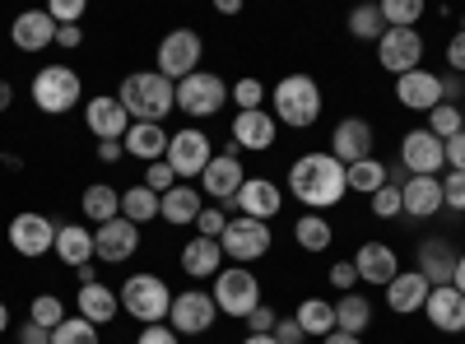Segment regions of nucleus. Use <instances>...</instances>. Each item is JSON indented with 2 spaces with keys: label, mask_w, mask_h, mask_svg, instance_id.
Masks as SVG:
<instances>
[{
  "label": "nucleus",
  "mask_w": 465,
  "mask_h": 344,
  "mask_svg": "<svg viewBox=\"0 0 465 344\" xmlns=\"http://www.w3.org/2000/svg\"><path fill=\"white\" fill-rule=\"evenodd\" d=\"M289 191L307 205V210H331L344 201V163L331 154H302L289 168Z\"/></svg>",
  "instance_id": "obj_1"
},
{
  "label": "nucleus",
  "mask_w": 465,
  "mask_h": 344,
  "mask_svg": "<svg viewBox=\"0 0 465 344\" xmlns=\"http://www.w3.org/2000/svg\"><path fill=\"white\" fill-rule=\"evenodd\" d=\"M116 103H122L135 122H159L177 107V84L163 80L159 70H131L122 80V93H116Z\"/></svg>",
  "instance_id": "obj_2"
},
{
  "label": "nucleus",
  "mask_w": 465,
  "mask_h": 344,
  "mask_svg": "<svg viewBox=\"0 0 465 344\" xmlns=\"http://www.w3.org/2000/svg\"><path fill=\"white\" fill-rule=\"evenodd\" d=\"M322 117V89L312 74H284L275 84V122L284 126H312Z\"/></svg>",
  "instance_id": "obj_3"
},
{
  "label": "nucleus",
  "mask_w": 465,
  "mask_h": 344,
  "mask_svg": "<svg viewBox=\"0 0 465 344\" xmlns=\"http://www.w3.org/2000/svg\"><path fill=\"white\" fill-rule=\"evenodd\" d=\"M122 308L135 321H144V326H159L173 312V293H168V284L159 275H131L122 284Z\"/></svg>",
  "instance_id": "obj_4"
},
{
  "label": "nucleus",
  "mask_w": 465,
  "mask_h": 344,
  "mask_svg": "<svg viewBox=\"0 0 465 344\" xmlns=\"http://www.w3.org/2000/svg\"><path fill=\"white\" fill-rule=\"evenodd\" d=\"M261 302H265V298H261V284H256L252 270H242V265H232V270H219V275H214V308H219V312L247 321Z\"/></svg>",
  "instance_id": "obj_5"
},
{
  "label": "nucleus",
  "mask_w": 465,
  "mask_h": 344,
  "mask_svg": "<svg viewBox=\"0 0 465 344\" xmlns=\"http://www.w3.org/2000/svg\"><path fill=\"white\" fill-rule=\"evenodd\" d=\"M33 103L47 112V117H61V112H70L74 103H80V74H74L70 65H47L33 74Z\"/></svg>",
  "instance_id": "obj_6"
},
{
  "label": "nucleus",
  "mask_w": 465,
  "mask_h": 344,
  "mask_svg": "<svg viewBox=\"0 0 465 344\" xmlns=\"http://www.w3.org/2000/svg\"><path fill=\"white\" fill-rule=\"evenodd\" d=\"M201 33L196 28H173L163 43H159V74L163 80H186V74H196L201 70Z\"/></svg>",
  "instance_id": "obj_7"
},
{
  "label": "nucleus",
  "mask_w": 465,
  "mask_h": 344,
  "mask_svg": "<svg viewBox=\"0 0 465 344\" xmlns=\"http://www.w3.org/2000/svg\"><path fill=\"white\" fill-rule=\"evenodd\" d=\"M228 103V84L219 80V74H186V80L177 84V107L186 112V117H219Z\"/></svg>",
  "instance_id": "obj_8"
},
{
  "label": "nucleus",
  "mask_w": 465,
  "mask_h": 344,
  "mask_svg": "<svg viewBox=\"0 0 465 344\" xmlns=\"http://www.w3.org/2000/svg\"><path fill=\"white\" fill-rule=\"evenodd\" d=\"M377 61H381V70H391L396 80H401V74L419 70V61H423V37H419L414 28H386V33L377 37Z\"/></svg>",
  "instance_id": "obj_9"
},
{
  "label": "nucleus",
  "mask_w": 465,
  "mask_h": 344,
  "mask_svg": "<svg viewBox=\"0 0 465 344\" xmlns=\"http://www.w3.org/2000/svg\"><path fill=\"white\" fill-rule=\"evenodd\" d=\"M219 247H223V256H232V260H261V256L270 251V223L247 219V214L228 219Z\"/></svg>",
  "instance_id": "obj_10"
},
{
  "label": "nucleus",
  "mask_w": 465,
  "mask_h": 344,
  "mask_svg": "<svg viewBox=\"0 0 465 344\" xmlns=\"http://www.w3.org/2000/svg\"><path fill=\"white\" fill-rule=\"evenodd\" d=\"M401 168L410 177H438L447 168V154H442V140L423 126V131H410L401 140Z\"/></svg>",
  "instance_id": "obj_11"
},
{
  "label": "nucleus",
  "mask_w": 465,
  "mask_h": 344,
  "mask_svg": "<svg viewBox=\"0 0 465 344\" xmlns=\"http://www.w3.org/2000/svg\"><path fill=\"white\" fill-rule=\"evenodd\" d=\"M219 308H214V293H201V289H191V293H173V312H168V326L177 335H205L214 326Z\"/></svg>",
  "instance_id": "obj_12"
},
{
  "label": "nucleus",
  "mask_w": 465,
  "mask_h": 344,
  "mask_svg": "<svg viewBox=\"0 0 465 344\" xmlns=\"http://www.w3.org/2000/svg\"><path fill=\"white\" fill-rule=\"evenodd\" d=\"M10 247L19 251V256H47L52 247H56V219H47V214H15L10 219Z\"/></svg>",
  "instance_id": "obj_13"
},
{
  "label": "nucleus",
  "mask_w": 465,
  "mask_h": 344,
  "mask_svg": "<svg viewBox=\"0 0 465 344\" xmlns=\"http://www.w3.org/2000/svg\"><path fill=\"white\" fill-rule=\"evenodd\" d=\"M210 135L205 131H196V126H186V131H177L173 135V144H168V168L177 172V177H201L205 168H210Z\"/></svg>",
  "instance_id": "obj_14"
},
{
  "label": "nucleus",
  "mask_w": 465,
  "mask_h": 344,
  "mask_svg": "<svg viewBox=\"0 0 465 344\" xmlns=\"http://www.w3.org/2000/svg\"><path fill=\"white\" fill-rule=\"evenodd\" d=\"M135 247H140V223H131V219H107V223H98V233H94V256L98 260H107V265H122V260H131L135 256Z\"/></svg>",
  "instance_id": "obj_15"
},
{
  "label": "nucleus",
  "mask_w": 465,
  "mask_h": 344,
  "mask_svg": "<svg viewBox=\"0 0 465 344\" xmlns=\"http://www.w3.org/2000/svg\"><path fill=\"white\" fill-rule=\"evenodd\" d=\"M242 182H247V172H242V163L232 159V154H214L210 168L201 172V191H205V196H214V201H223V205L238 201Z\"/></svg>",
  "instance_id": "obj_16"
},
{
  "label": "nucleus",
  "mask_w": 465,
  "mask_h": 344,
  "mask_svg": "<svg viewBox=\"0 0 465 344\" xmlns=\"http://www.w3.org/2000/svg\"><path fill=\"white\" fill-rule=\"evenodd\" d=\"M331 159H340L344 168L372 159V126L359 122V117H344V122L335 126V135H331Z\"/></svg>",
  "instance_id": "obj_17"
},
{
  "label": "nucleus",
  "mask_w": 465,
  "mask_h": 344,
  "mask_svg": "<svg viewBox=\"0 0 465 344\" xmlns=\"http://www.w3.org/2000/svg\"><path fill=\"white\" fill-rule=\"evenodd\" d=\"M232 205H238L247 219L270 223V219L280 214V205H284V191H280L275 182H270V177H247V182H242V191H238V201H232Z\"/></svg>",
  "instance_id": "obj_18"
},
{
  "label": "nucleus",
  "mask_w": 465,
  "mask_h": 344,
  "mask_svg": "<svg viewBox=\"0 0 465 344\" xmlns=\"http://www.w3.org/2000/svg\"><path fill=\"white\" fill-rule=\"evenodd\" d=\"M84 122H89V131L98 135V144H103V140H126V131H131V112L116 103V98L98 93V98H89V107H84Z\"/></svg>",
  "instance_id": "obj_19"
},
{
  "label": "nucleus",
  "mask_w": 465,
  "mask_h": 344,
  "mask_svg": "<svg viewBox=\"0 0 465 344\" xmlns=\"http://www.w3.org/2000/svg\"><path fill=\"white\" fill-rule=\"evenodd\" d=\"M414 270L429 280L433 289H447L451 280H456V247L447 242V238H423L419 242V265Z\"/></svg>",
  "instance_id": "obj_20"
},
{
  "label": "nucleus",
  "mask_w": 465,
  "mask_h": 344,
  "mask_svg": "<svg viewBox=\"0 0 465 344\" xmlns=\"http://www.w3.org/2000/svg\"><path fill=\"white\" fill-rule=\"evenodd\" d=\"M275 135H280V122L275 112H238L232 117V140H238L242 149H256V154H265V149H275Z\"/></svg>",
  "instance_id": "obj_21"
},
{
  "label": "nucleus",
  "mask_w": 465,
  "mask_h": 344,
  "mask_svg": "<svg viewBox=\"0 0 465 344\" xmlns=\"http://www.w3.org/2000/svg\"><path fill=\"white\" fill-rule=\"evenodd\" d=\"M354 270H359V280L363 284H377V289H386L396 275H401V256L386 247V242H363L359 247V256H354Z\"/></svg>",
  "instance_id": "obj_22"
},
{
  "label": "nucleus",
  "mask_w": 465,
  "mask_h": 344,
  "mask_svg": "<svg viewBox=\"0 0 465 344\" xmlns=\"http://www.w3.org/2000/svg\"><path fill=\"white\" fill-rule=\"evenodd\" d=\"M423 317H429L442 335H460V330H465V293H460L456 284L433 289L429 302H423Z\"/></svg>",
  "instance_id": "obj_23"
},
{
  "label": "nucleus",
  "mask_w": 465,
  "mask_h": 344,
  "mask_svg": "<svg viewBox=\"0 0 465 344\" xmlns=\"http://www.w3.org/2000/svg\"><path fill=\"white\" fill-rule=\"evenodd\" d=\"M396 98L405 107H414V112H433L442 103V74H429L423 65L410 70V74H401V80H396Z\"/></svg>",
  "instance_id": "obj_24"
},
{
  "label": "nucleus",
  "mask_w": 465,
  "mask_h": 344,
  "mask_svg": "<svg viewBox=\"0 0 465 344\" xmlns=\"http://www.w3.org/2000/svg\"><path fill=\"white\" fill-rule=\"evenodd\" d=\"M10 37H15L19 52H43V47L56 43V19H52L47 10H24V15L15 19Z\"/></svg>",
  "instance_id": "obj_25"
},
{
  "label": "nucleus",
  "mask_w": 465,
  "mask_h": 344,
  "mask_svg": "<svg viewBox=\"0 0 465 344\" xmlns=\"http://www.w3.org/2000/svg\"><path fill=\"white\" fill-rule=\"evenodd\" d=\"M126 154H135V159H144V163H159V159H168V144H173V135L159 126V122H131V131H126Z\"/></svg>",
  "instance_id": "obj_26"
},
{
  "label": "nucleus",
  "mask_w": 465,
  "mask_h": 344,
  "mask_svg": "<svg viewBox=\"0 0 465 344\" xmlns=\"http://www.w3.org/2000/svg\"><path fill=\"white\" fill-rule=\"evenodd\" d=\"M429 293H433V284L423 280L419 270H401L391 284H386V302H391V312H401V317L419 312L423 302H429Z\"/></svg>",
  "instance_id": "obj_27"
},
{
  "label": "nucleus",
  "mask_w": 465,
  "mask_h": 344,
  "mask_svg": "<svg viewBox=\"0 0 465 344\" xmlns=\"http://www.w3.org/2000/svg\"><path fill=\"white\" fill-rule=\"evenodd\" d=\"M401 205L410 219H433L442 210V182L438 177H410L401 186Z\"/></svg>",
  "instance_id": "obj_28"
},
{
  "label": "nucleus",
  "mask_w": 465,
  "mask_h": 344,
  "mask_svg": "<svg viewBox=\"0 0 465 344\" xmlns=\"http://www.w3.org/2000/svg\"><path fill=\"white\" fill-rule=\"evenodd\" d=\"M70 270H80V265H89L94 260V233L84 223H61L56 228V247H52Z\"/></svg>",
  "instance_id": "obj_29"
},
{
  "label": "nucleus",
  "mask_w": 465,
  "mask_h": 344,
  "mask_svg": "<svg viewBox=\"0 0 465 344\" xmlns=\"http://www.w3.org/2000/svg\"><path fill=\"white\" fill-rule=\"evenodd\" d=\"M201 186H173L168 196H159V214H163V223H177V228H186V223H196L201 219Z\"/></svg>",
  "instance_id": "obj_30"
},
{
  "label": "nucleus",
  "mask_w": 465,
  "mask_h": 344,
  "mask_svg": "<svg viewBox=\"0 0 465 344\" xmlns=\"http://www.w3.org/2000/svg\"><path fill=\"white\" fill-rule=\"evenodd\" d=\"M80 317L94 321V326H107L116 312H122V293H112L107 284H80Z\"/></svg>",
  "instance_id": "obj_31"
},
{
  "label": "nucleus",
  "mask_w": 465,
  "mask_h": 344,
  "mask_svg": "<svg viewBox=\"0 0 465 344\" xmlns=\"http://www.w3.org/2000/svg\"><path fill=\"white\" fill-rule=\"evenodd\" d=\"M219 260H223V247H219L214 238H196V242H186V247H182V270H186L191 280H210V275H219Z\"/></svg>",
  "instance_id": "obj_32"
},
{
  "label": "nucleus",
  "mask_w": 465,
  "mask_h": 344,
  "mask_svg": "<svg viewBox=\"0 0 465 344\" xmlns=\"http://www.w3.org/2000/svg\"><path fill=\"white\" fill-rule=\"evenodd\" d=\"M293 321L302 326V335H331L335 330V302H326V298H302L298 302V312H293Z\"/></svg>",
  "instance_id": "obj_33"
},
{
  "label": "nucleus",
  "mask_w": 465,
  "mask_h": 344,
  "mask_svg": "<svg viewBox=\"0 0 465 344\" xmlns=\"http://www.w3.org/2000/svg\"><path fill=\"white\" fill-rule=\"evenodd\" d=\"M84 219H94V223H107V219H116L122 214V191L116 186H107V182H94V186H84Z\"/></svg>",
  "instance_id": "obj_34"
},
{
  "label": "nucleus",
  "mask_w": 465,
  "mask_h": 344,
  "mask_svg": "<svg viewBox=\"0 0 465 344\" xmlns=\"http://www.w3.org/2000/svg\"><path fill=\"white\" fill-rule=\"evenodd\" d=\"M368 321H372V302H368V298L344 293V298L335 302V330H340V335H363Z\"/></svg>",
  "instance_id": "obj_35"
},
{
  "label": "nucleus",
  "mask_w": 465,
  "mask_h": 344,
  "mask_svg": "<svg viewBox=\"0 0 465 344\" xmlns=\"http://www.w3.org/2000/svg\"><path fill=\"white\" fill-rule=\"evenodd\" d=\"M344 186H349V191H363V196L372 201L377 191L386 186V163H377V159H363V163H349V168H344Z\"/></svg>",
  "instance_id": "obj_36"
},
{
  "label": "nucleus",
  "mask_w": 465,
  "mask_h": 344,
  "mask_svg": "<svg viewBox=\"0 0 465 344\" xmlns=\"http://www.w3.org/2000/svg\"><path fill=\"white\" fill-rule=\"evenodd\" d=\"M293 238H298V247H307V251H326L331 247V223L322 219V214H302L298 223H293Z\"/></svg>",
  "instance_id": "obj_37"
},
{
  "label": "nucleus",
  "mask_w": 465,
  "mask_h": 344,
  "mask_svg": "<svg viewBox=\"0 0 465 344\" xmlns=\"http://www.w3.org/2000/svg\"><path fill=\"white\" fill-rule=\"evenodd\" d=\"M153 214H159V196H153L149 186H131V191H122V219H131V223H149Z\"/></svg>",
  "instance_id": "obj_38"
},
{
  "label": "nucleus",
  "mask_w": 465,
  "mask_h": 344,
  "mask_svg": "<svg viewBox=\"0 0 465 344\" xmlns=\"http://www.w3.org/2000/svg\"><path fill=\"white\" fill-rule=\"evenodd\" d=\"M349 33L359 37V43H377V37L386 33V19H381V5H359L354 15H349Z\"/></svg>",
  "instance_id": "obj_39"
},
{
  "label": "nucleus",
  "mask_w": 465,
  "mask_h": 344,
  "mask_svg": "<svg viewBox=\"0 0 465 344\" xmlns=\"http://www.w3.org/2000/svg\"><path fill=\"white\" fill-rule=\"evenodd\" d=\"M52 344H103L98 326L84 321V317H65L56 330H52Z\"/></svg>",
  "instance_id": "obj_40"
},
{
  "label": "nucleus",
  "mask_w": 465,
  "mask_h": 344,
  "mask_svg": "<svg viewBox=\"0 0 465 344\" xmlns=\"http://www.w3.org/2000/svg\"><path fill=\"white\" fill-rule=\"evenodd\" d=\"M28 321H33V326H43V330H56V326L65 321L61 298H56V293H37V298H33V308H28Z\"/></svg>",
  "instance_id": "obj_41"
},
{
  "label": "nucleus",
  "mask_w": 465,
  "mask_h": 344,
  "mask_svg": "<svg viewBox=\"0 0 465 344\" xmlns=\"http://www.w3.org/2000/svg\"><path fill=\"white\" fill-rule=\"evenodd\" d=\"M419 15H423V0H381L386 28H414Z\"/></svg>",
  "instance_id": "obj_42"
},
{
  "label": "nucleus",
  "mask_w": 465,
  "mask_h": 344,
  "mask_svg": "<svg viewBox=\"0 0 465 344\" xmlns=\"http://www.w3.org/2000/svg\"><path fill=\"white\" fill-rule=\"evenodd\" d=\"M429 131H433L438 140H451V135H460V131H465L460 107H451V103H438V107L429 112Z\"/></svg>",
  "instance_id": "obj_43"
},
{
  "label": "nucleus",
  "mask_w": 465,
  "mask_h": 344,
  "mask_svg": "<svg viewBox=\"0 0 465 344\" xmlns=\"http://www.w3.org/2000/svg\"><path fill=\"white\" fill-rule=\"evenodd\" d=\"M144 186L153 191V196H168V191L177 186V172L168 168V159H159V163H149V172H144Z\"/></svg>",
  "instance_id": "obj_44"
},
{
  "label": "nucleus",
  "mask_w": 465,
  "mask_h": 344,
  "mask_svg": "<svg viewBox=\"0 0 465 344\" xmlns=\"http://www.w3.org/2000/svg\"><path fill=\"white\" fill-rule=\"evenodd\" d=\"M372 214H377V219H396V214H405V205H401V186H381L377 196H372Z\"/></svg>",
  "instance_id": "obj_45"
},
{
  "label": "nucleus",
  "mask_w": 465,
  "mask_h": 344,
  "mask_svg": "<svg viewBox=\"0 0 465 344\" xmlns=\"http://www.w3.org/2000/svg\"><path fill=\"white\" fill-rule=\"evenodd\" d=\"M261 98H265V84L261 80H238V84H232V103H238L242 112H256Z\"/></svg>",
  "instance_id": "obj_46"
},
{
  "label": "nucleus",
  "mask_w": 465,
  "mask_h": 344,
  "mask_svg": "<svg viewBox=\"0 0 465 344\" xmlns=\"http://www.w3.org/2000/svg\"><path fill=\"white\" fill-rule=\"evenodd\" d=\"M223 228H228V214H223V210H201V219H196V233H201V238H214V242H219Z\"/></svg>",
  "instance_id": "obj_47"
},
{
  "label": "nucleus",
  "mask_w": 465,
  "mask_h": 344,
  "mask_svg": "<svg viewBox=\"0 0 465 344\" xmlns=\"http://www.w3.org/2000/svg\"><path fill=\"white\" fill-rule=\"evenodd\" d=\"M275 326H280V317H275V308H270V302H261V308L247 317V330H252V335H275Z\"/></svg>",
  "instance_id": "obj_48"
},
{
  "label": "nucleus",
  "mask_w": 465,
  "mask_h": 344,
  "mask_svg": "<svg viewBox=\"0 0 465 344\" xmlns=\"http://www.w3.org/2000/svg\"><path fill=\"white\" fill-rule=\"evenodd\" d=\"M47 15L56 19V28H61V24H74V19L84 15V0H52V5H47Z\"/></svg>",
  "instance_id": "obj_49"
},
{
  "label": "nucleus",
  "mask_w": 465,
  "mask_h": 344,
  "mask_svg": "<svg viewBox=\"0 0 465 344\" xmlns=\"http://www.w3.org/2000/svg\"><path fill=\"white\" fill-rule=\"evenodd\" d=\"M442 205L465 210V172H451V177L442 182Z\"/></svg>",
  "instance_id": "obj_50"
},
{
  "label": "nucleus",
  "mask_w": 465,
  "mask_h": 344,
  "mask_svg": "<svg viewBox=\"0 0 465 344\" xmlns=\"http://www.w3.org/2000/svg\"><path fill=\"white\" fill-rule=\"evenodd\" d=\"M135 344H182V335H177L173 326L159 321V326H144V330L135 335Z\"/></svg>",
  "instance_id": "obj_51"
},
{
  "label": "nucleus",
  "mask_w": 465,
  "mask_h": 344,
  "mask_svg": "<svg viewBox=\"0 0 465 344\" xmlns=\"http://www.w3.org/2000/svg\"><path fill=\"white\" fill-rule=\"evenodd\" d=\"M442 154H447V168L451 172H465V131L451 135V140H442Z\"/></svg>",
  "instance_id": "obj_52"
},
{
  "label": "nucleus",
  "mask_w": 465,
  "mask_h": 344,
  "mask_svg": "<svg viewBox=\"0 0 465 344\" xmlns=\"http://www.w3.org/2000/svg\"><path fill=\"white\" fill-rule=\"evenodd\" d=\"M331 284L340 289V293H349L359 284V270H354V260H340V265H331Z\"/></svg>",
  "instance_id": "obj_53"
},
{
  "label": "nucleus",
  "mask_w": 465,
  "mask_h": 344,
  "mask_svg": "<svg viewBox=\"0 0 465 344\" xmlns=\"http://www.w3.org/2000/svg\"><path fill=\"white\" fill-rule=\"evenodd\" d=\"M275 344H302V326H298L293 317H280V326H275Z\"/></svg>",
  "instance_id": "obj_54"
},
{
  "label": "nucleus",
  "mask_w": 465,
  "mask_h": 344,
  "mask_svg": "<svg viewBox=\"0 0 465 344\" xmlns=\"http://www.w3.org/2000/svg\"><path fill=\"white\" fill-rule=\"evenodd\" d=\"M447 65H451L456 74L465 70V28H460V33L451 37V43H447Z\"/></svg>",
  "instance_id": "obj_55"
},
{
  "label": "nucleus",
  "mask_w": 465,
  "mask_h": 344,
  "mask_svg": "<svg viewBox=\"0 0 465 344\" xmlns=\"http://www.w3.org/2000/svg\"><path fill=\"white\" fill-rule=\"evenodd\" d=\"M19 344H52V330H43V326L24 321V326H19Z\"/></svg>",
  "instance_id": "obj_56"
},
{
  "label": "nucleus",
  "mask_w": 465,
  "mask_h": 344,
  "mask_svg": "<svg viewBox=\"0 0 465 344\" xmlns=\"http://www.w3.org/2000/svg\"><path fill=\"white\" fill-rule=\"evenodd\" d=\"M84 43V37H80V28H74V24H61L56 28V47H80Z\"/></svg>",
  "instance_id": "obj_57"
},
{
  "label": "nucleus",
  "mask_w": 465,
  "mask_h": 344,
  "mask_svg": "<svg viewBox=\"0 0 465 344\" xmlns=\"http://www.w3.org/2000/svg\"><path fill=\"white\" fill-rule=\"evenodd\" d=\"M465 93V80H456V74H447V80H442V103H451L456 107V98Z\"/></svg>",
  "instance_id": "obj_58"
},
{
  "label": "nucleus",
  "mask_w": 465,
  "mask_h": 344,
  "mask_svg": "<svg viewBox=\"0 0 465 344\" xmlns=\"http://www.w3.org/2000/svg\"><path fill=\"white\" fill-rule=\"evenodd\" d=\"M98 159L103 163H116V159H122V140H103L98 144Z\"/></svg>",
  "instance_id": "obj_59"
},
{
  "label": "nucleus",
  "mask_w": 465,
  "mask_h": 344,
  "mask_svg": "<svg viewBox=\"0 0 465 344\" xmlns=\"http://www.w3.org/2000/svg\"><path fill=\"white\" fill-rule=\"evenodd\" d=\"M10 107H15V89L0 80V112H10Z\"/></svg>",
  "instance_id": "obj_60"
},
{
  "label": "nucleus",
  "mask_w": 465,
  "mask_h": 344,
  "mask_svg": "<svg viewBox=\"0 0 465 344\" xmlns=\"http://www.w3.org/2000/svg\"><path fill=\"white\" fill-rule=\"evenodd\" d=\"M322 344H363V339H359V335H340V330H331Z\"/></svg>",
  "instance_id": "obj_61"
},
{
  "label": "nucleus",
  "mask_w": 465,
  "mask_h": 344,
  "mask_svg": "<svg viewBox=\"0 0 465 344\" xmlns=\"http://www.w3.org/2000/svg\"><path fill=\"white\" fill-rule=\"evenodd\" d=\"M451 284H456V289H460V293H465V251H460V256H456V280H451Z\"/></svg>",
  "instance_id": "obj_62"
},
{
  "label": "nucleus",
  "mask_w": 465,
  "mask_h": 344,
  "mask_svg": "<svg viewBox=\"0 0 465 344\" xmlns=\"http://www.w3.org/2000/svg\"><path fill=\"white\" fill-rule=\"evenodd\" d=\"M242 344H275V335H247Z\"/></svg>",
  "instance_id": "obj_63"
},
{
  "label": "nucleus",
  "mask_w": 465,
  "mask_h": 344,
  "mask_svg": "<svg viewBox=\"0 0 465 344\" xmlns=\"http://www.w3.org/2000/svg\"><path fill=\"white\" fill-rule=\"evenodd\" d=\"M5 326H10V308L0 302V335H5Z\"/></svg>",
  "instance_id": "obj_64"
}]
</instances>
